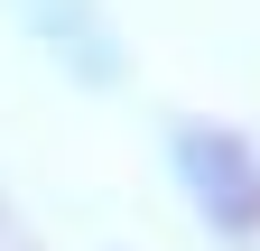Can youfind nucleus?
Here are the masks:
<instances>
[{"label": "nucleus", "instance_id": "1", "mask_svg": "<svg viewBox=\"0 0 260 251\" xmlns=\"http://www.w3.org/2000/svg\"><path fill=\"white\" fill-rule=\"evenodd\" d=\"M168 177L195 205V224L223 242H260V149L233 121H177L168 131Z\"/></svg>", "mask_w": 260, "mask_h": 251}, {"label": "nucleus", "instance_id": "2", "mask_svg": "<svg viewBox=\"0 0 260 251\" xmlns=\"http://www.w3.org/2000/svg\"><path fill=\"white\" fill-rule=\"evenodd\" d=\"M10 19L47 47V66H65L75 84H121V28L103 0H10Z\"/></svg>", "mask_w": 260, "mask_h": 251}]
</instances>
